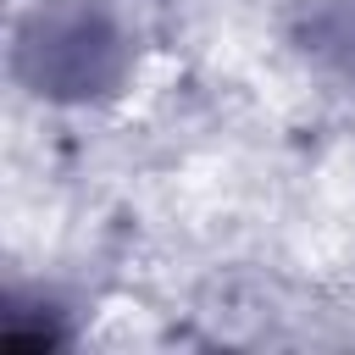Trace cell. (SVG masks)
<instances>
[{
  "instance_id": "6da1fadb",
  "label": "cell",
  "mask_w": 355,
  "mask_h": 355,
  "mask_svg": "<svg viewBox=\"0 0 355 355\" xmlns=\"http://www.w3.org/2000/svg\"><path fill=\"white\" fill-rule=\"evenodd\" d=\"M39 28H44V44H39L44 67H39V78H50L61 94H83L89 83H100V55H111V44H116L100 17H89V11H55Z\"/></svg>"
}]
</instances>
